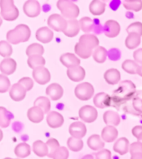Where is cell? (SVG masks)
Instances as JSON below:
<instances>
[{"label":"cell","mask_w":142,"mask_h":159,"mask_svg":"<svg viewBox=\"0 0 142 159\" xmlns=\"http://www.w3.org/2000/svg\"><path fill=\"white\" fill-rule=\"evenodd\" d=\"M3 24V19H2V18L0 17V26H1V25Z\"/></svg>","instance_id":"obj_57"},{"label":"cell","mask_w":142,"mask_h":159,"mask_svg":"<svg viewBox=\"0 0 142 159\" xmlns=\"http://www.w3.org/2000/svg\"><path fill=\"white\" fill-rule=\"evenodd\" d=\"M33 78L39 85H46L51 79V75L49 70L43 66V67H38L33 70Z\"/></svg>","instance_id":"obj_9"},{"label":"cell","mask_w":142,"mask_h":159,"mask_svg":"<svg viewBox=\"0 0 142 159\" xmlns=\"http://www.w3.org/2000/svg\"><path fill=\"white\" fill-rule=\"evenodd\" d=\"M13 115L6 108L0 107V127L6 128L10 125Z\"/></svg>","instance_id":"obj_33"},{"label":"cell","mask_w":142,"mask_h":159,"mask_svg":"<svg viewBox=\"0 0 142 159\" xmlns=\"http://www.w3.org/2000/svg\"><path fill=\"white\" fill-rule=\"evenodd\" d=\"M3 132H2V130L0 129V142L2 141V139H3Z\"/></svg>","instance_id":"obj_56"},{"label":"cell","mask_w":142,"mask_h":159,"mask_svg":"<svg viewBox=\"0 0 142 159\" xmlns=\"http://www.w3.org/2000/svg\"><path fill=\"white\" fill-rule=\"evenodd\" d=\"M88 147L93 151H100L104 149V142L100 135L94 134L90 136L87 140Z\"/></svg>","instance_id":"obj_24"},{"label":"cell","mask_w":142,"mask_h":159,"mask_svg":"<svg viewBox=\"0 0 142 159\" xmlns=\"http://www.w3.org/2000/svg\"><path fill=\"white\" fill-rule=\"evenodd\" d=\"M131 155H135V154H142V143L140 142H135V143H131L130 146V152Z\"/></svg>","instance_id":"obj_48"},{"label":"cell","mask_w":142,"mask_h":159,"mask_svg":"<svg viewBox=\"0 0 142 159\" xmlns=\"http://www.w3.org/2000/svg\"><path fill=\"white\" fill-rule=\"evenodd\" d=\"M26 90L19 83H15L11 86L9 91V96L14 102H21L26 96Z\"/></svg>","instance_id":"obj_20"},{"label":"cell","mask_w":142,"mask_h":159,"mask_svg":"<svg viewBox=\"0 0 142 159\" xmlns=\"http://www.w3.org/2000/svg\"><path fill=\"white\" fill-rule=\"evenodd\" d=\"M36 39L43 44H48L52 41L54 38V32L49 27H41L36 31Z\"/></svg>","instance_id":"obj_17"},{"label":"cell","mask_w":142,"mask_h":159,"mask_svg":"<svg viewBox=\"0 0 142 159\" xmlns=\"http://www.w3.org/2000/svg\"><path fill=\"white\" fill-rule=\"evenodd\" d=\"M136 93V87L131 80L121 81L119 87L113 91L112 102L114 105H122L133 98Z\"/></svg>","instance_id":"obj_1"},{"label":"cell","mask_w":142,"mask_h":159,"mask_svg":"<svg viewBox=\"0 0 142 159\" xmlns=\"http://www.w3.org/2000/svg\"><path fill=\"white\" fill-rule=\"evenodd\" d=\"M141 114H142V113H141Z\"/></svg>","instance_id":"obj_59"},{"label":"cell","mask_w":142,"mask_h":159,"mask_svg":"<svg viewBox=\"0 0 142 159\" xmlns=\"http://www.w3.org/2000/svg\"><path fill=\"white\" fill-rule=\"evenodd\" d=\"M133 58H134V61L137 64H139L140 66H142V48L136 49L135 51H134Z\"/></svg>","instance_id":"obj_52"},{"label":"cell","mask_w":142,"mask_h":159,"mask_svg":"<svg viewBox=\"0 0 142 159\" xmlns=\"http://www.w3.org/2000/svg\"><path fill=\"white\" fill-rule=\"evenodd\" d=\"M18 83L22 85L26 91H29L33 87V80L29 77H23L19 80Z\"/></svg>","instance_id":"obj_47"},{"label":"cell","mask_w":142,"mask_h":159,"mask_svg":"<svg viewBox=\"0 0 142 159\" xmlns=\"http://www.w3.org/2000/svg\"><path fill=\"white\" fill-rule=\"evenodd\" d=\"M79 116L83 121L92 123L98 117V111L95 107L86 105L79 110Z\"/></svg>","instance_id":"obj_7"},{"label":"cell","mask_w":142,"mask_h":159,"mask_svg":"<svg viewBox=\"0 0 142 159\" xmlns=\"http://www.w3.org/2000/svg\"><path fill=\"white\" fill-rule=\"evenodd\" d=\"M67 19H64L62 15L58 14H51L48 19V25L49 29L56 32H63L67 27Z\"/></svg>","instance_id":"obj_6"},{"label":"cell","mask_w":142,"mask_h":159,"mask_svg":"<svg viewBox=\"0 0 142 159\" xmlns=\"http://www.w3.org/2000/svg\"><path fill=\"white\" fill-rule=\"evenodd\" d=\"M132 135L138 142L142 143V126H135L132 128Z\"/></svg>","instance_id":"obj_50"},{"label":"cell","mask_w":142,"mask_h":159,"mask_svg":"<svg viewBox=\"0 0 142 159\" xmlns=\"http://www.w3.org/2000/svg\"><path fill=\"white\" fill-rule=\"evenodd\" d=\"M67 76L70 80L79 82L85 78V70L82 66H78L67 70Z\"/></svg>","instance_id":"obj_14"},{"label":"cell","mask_w":142,"mask_h":159,"mask_svg":"<svg viewBox=\"0 0 142 159\" xmlns=\"http://www.w3.org/2000/svg\"><path fill=\"white\" fill-rule=\"evenodd\" d=\"M69 152L66 147H60L53 157V159H68Z\"/></svg>","instance_id":"obj_46"},{"label":"cell","mask_w":142,"mask_h":159,"mask_svg":"<svg viewBox=\"0 0 142 159\" xmlns=\"http://www.w3.org/2000/svg\"><path fill=\"white\" fill-rule=\"evenodd\" d=\"M46 94L52 101H58L62 98L64 95V89L60 84L52 83L46 88Z\"/></svg>","instance_id":"obj_18"},{"label":"cell","mask_w":142,"mask_h":159,"mask_svg":"<svg viewBox=\"0 0 142 159\" xmlns=\"http://www.w3.org/2000/svg\"><path fill=\"white\" fill-rule=\"evenodd\" d=\"M14 153H15L17 157H19V159L25 158V157L29 156L30 153H31V148L27 143H19L15 147Z\"/></svg>","instance_id":"obj_31"},{"label":"cell","mask_w":142,"mask_h":159,"mask_svg":"<svg viewBox=\"0 0 142 159\" xmlns=\"http://www.w3.org/2000/svg\"><path fill=\"white\" fill-rule=\"evenodd\" d=\"M133 107L135 110L139 113H142V98L140 97H135L133 100Z\"/></svg>","instance_id":"obj_51"},{"label":"cell","mask_w":142,"mask_h":159,"mask_svg":"<svg viewBox=\"0 0 142 159\" xmlns=\"http://www.w3.org/2000/svg\"><path fill=\"white\" fill-rule=\"evenodd\" d=\"M101 137L106 143H113L118 137V130L114 126H104L101 132Z\"/></svg>","instance_id":"obj_22"},{"label":"cell","mask_w":142,"mask_h":159,"mask_svg":"<svg viewBox=\"0 0 142 159\" xmlns=\"http://www.w3.org/2000/svg\"><path fill=\"white\" fill-rule=\"evenodd\" d=\"M12 54H13V48L11 44L4 40L0 41V55L6 59L11 56Z\"/></svg>","instance_id":"obj_43"},{"label":"cell","mask_w":142,"mask_h":159,"mask_svg":"<svg viewBox=\"0 0 142 159\" xmlns=\"http://www.w3.org/2000/svg\"><path fill=\"white\" fill-rule=\"evenodd\" d=\"M67 146L70 151L77 152L82 150L83 147H84V142L82 141V139H78V138L70 137L67 140Z\"/></svg>","instance_id":"obj_38"},{"label":"cell","mask_w":142,"mask_h":159,"mask_svg":"<svg viewBox=\"0 0 142 159\" xmlns=\"http://www.w3.org/2000/svg\"><path fill=\"white\" fill-rule=\"evenodd\" d=\"M74 52L79 58L85 60V59H88V58H90L92 55L93 50L90 49L89 48L85 47V45H83V44L78 42L75 44V46H74Z\"/></svg>","instance_id":"obj_34"},{"label":"cell","mask_w":142,"mask_h":159,"mask_svg":"<svg viewBox=\"0 0 142 159\" xmlns=\"http://www.w3.org/2000/svg\"><path fill=\"white\" fill-rule=\"evenodd\" d=\"M105 8H106L105 3L100 0H93L91 1L89 6L90 12L95 16H99L104 14L105 11Z\"/></svg>","instance_id":"obj_28"},{"label":"cell","mask_w":142,"mask_h":159,"mask_svg":"<svg viewBox=\"0 0 142 159\" xmlns=\"http://www.w3.org/2000/svg\"><path fill=\"white\" fill-rule=\"evenodd\" d=\"M60 62L64 66H65L67 69L75 67L80 65V60L79 58L73 53H65L60 56Z\"/></svg>","instance_id":"obj_15"},{"label":"cell","mask_w":142,"mask_h":159,"mask_svg":"<svg viewBox=\"0 0 142 159\" xmlns=\"http://www.w3.org/2000/svg\"><path fill=\"white\" fill-rule=\"evenodd\" d=\"M79 43L85 45V47H87L90 49H92V50L100 46L99 45L100 41H99V39L97 38V36L95 35V34H85L81 35V37L79 39Z\"/></svg>","instance_id":"obj_16"},{"label":"cell","mask_w":142,"mask_h":159,"mask_svg":"<svg viewBox=\"0 0 142 159\" xmlns=\"http://www.w3.org/2000/svg\"><path fill=\"white\" fill-rule=\"evenodd\" d=\"M75 96L81 101H89L94 96L95 88L90 83L83 82L76 85L74 89Z\"/></svg>","instance_id":"obj_5"},{"label":"cell","mask_w":142,"mask_h":159,"mask_svg":"<svg viewBox=\"0 0 142 159\" xmlns=\"http://www.w3.org/2000/svg\"><path fill=\"white\" fill-rule=\"evenodd\" d=\"M23 10L28 17L35 18L40 14L41 6H40V3L36 0H29V1H26L23 6Z\"/></svg>","instance_id":"obj_8"},{"label":"cell","mask_w":142,"mask_h":159,"mask_svg":"<svg viewBox=\"0 0 142 159\" xmlns=\"http://www.w3.org/2000/svg\"><path fill=\"white\" fill-rule=\"evenodd\" d=\"M33 152L39 157H44L48 156L49 154V149L47 144L41 140L35 141L33 143Z\"/></svg>","instance_id":"obj_29"},{"label":"cell","mask_w":142,"mask_h":159,"mask_svg":"<svg viewBox=\"0 0 142 159\" xmlns=\"http://www.w3.org/2000/svg\"><path fill=\"white\" fill-rule=\"evenodd\" d=\"M139 67V64H137L133 60H126L122 64V69L124 70V71L131 75L137 74Z\"/></svg>","instance_id":"obj_37"},{"label":"cell","mask_w":142,"mask_h":159,"mask_svg":"<svg viewBox=\"0 0 142 159\" xmlns=\"http://www.w3.org/2000/svg\"><path fill=\"white\" fill-rule=\"evenodd\" d=\"M27 116L31 122L39 123L44 120V112L40 107L33 106L28 110Z\"/></svg>","instance_id":"obj_21"},{"label":"cell","mask_w":142,"mask_h":159,"mask_svg":"<svg viewBox=\"0 0 142 159\" xmlns=\"http://www.w3.org/2000/svg\"><path fill=\"white\" fill-rule=\"evenodd\" d=\"M7 40L9 44H18L23 42L29 41L31 36V30L26 25H19L14 30L7 33Z\"/></svg>","instance_id":"obj_2"},{"label":"cell","mask_w":142,"mask_h":159,"mask_svg":"<svg viewBox=\"0 0 142 159\" xmlns=\"http://www.w3.org/2000/svg\"><path fill=\"white\" fill-rule=\"evenodd\" d=\"M69 132L71 135V137L78 139H82L85 137L87 132V127L81 121H75L70 124L69 128Z\"/></svg>","instance_id":"obj_10"},{"label":"cell","mask_w":142,"mask_h":159,"mask_svg":"<svg viewBox=\"0 0 142 159\" xmlns=\"http://www.w3.org/2000/svg\"><path fill=\"white\" fill-rule=\"evenodd\" d=\"M80 30L85 34H89L93 30L94 22L92 19L89 17H84L79 20Z\"/></svg>","instance_id":"obj_41"},{"label":"cell","mask_w":142,"mask_h":159,"mask_svg":"<svg viewBox=\"0 0 142 159\" xmlns=\"http://www.w3.org/2000/svg\"><path fill=\"white\" fill-rule=\"evenodd\" d=\"M11 83L5 75H0V93H5L9 90Z\"/></svg>","instance_id":"obj_44"},{"label":"cell","mask_w":142,"mask_h":159,"mask_svg":"<svg viewBox=\"0 0 142 159\" xmlns=\"http://www.w3.org/2000/svg\"><path fill=\"white\" fill-rule=\"evenodd\" d=\"M82 159H95L93 155H90V154H88V155H85L82 157Z\"/></svg>","instance_id":"obj_54"},{"label":"cell","mask_w":142,"mask_h":159,"mask_svg":"<svg viewBox=\"0 0 142 159\" xmlns=\"http://www.w3.org/2000/svg\"><path fill=\"white\" fill-rule=\"evenodd\" d=\"M47 147L49 149V154L48 157L50 158H53V157L55 154V152L58 151V149L60 148V143L57 139L55 138H49V140L46 142Z\"/></svg>","instance_id":"obj_42"},{"label":"cell","mask_w":142,"mask_h":159,"mask_svg":"<svg viewBox=\"0 0 142 159\" xmlns=\"http://www.w3.org/2000/svg\"><path fill=\"white\" fill-rule=\"evenodd\" d=\"M1 16L7 21H14L19 16V11L14 5L13 0H1L0 1Z\"/></svg>","instance_id":"obj_4"},{"label":"cell","mask_w":142,"mask_h":159,"mask_svg":"<svg viewBox=\"0 0 142 159\" xmlns=\"http://www.w3.org/2000/svg\"><path fill=\"white\" fill-rule=\"evenodd\" d=\"M123 6L127 10L139 12L142 9L141 0H125L123 1Z\"/></svg>","instance_id":"obj_40"},{"label":"cell","mask_w":142,"mask_h":159,"mask_svg":"<svg viewBox=\"0 0 142 159\" xmlns=\"http://www.w3.org/2000/svg\"><path fill=\"white\" fill-rule=\"evenodd\" d=\"M103 120L107 126H116L120 125V116L118 112L114 111H107L103 115Z\"/></svg>","instance_id":"obj_27"},{"label":"cell","mask_w":142,"mask_h":159,"mask_svg":"<svg viewBox=\"0 0 142 159\" xmlns=\"http://www.w3.org/2000/svg\"><path fill=\"white\" fill-rule=\"evenodd\" d=\"M47 124L51 128H59L60 126H63L64 122V116L58 111H49L47 114L46 117Z\"/></svg>","instance_id":"obj_11"},{"label":"cell","mask_w":142,"mask_h":159,"mask_svg":"<svg viewBox=\"0 0 142 159\" xmlns=\"http://www.w3.org/2000/svg\"><path fill=\"white\" fill-rule=\"evenodd\" d=\"M104 34L108 38H115L116 36L120 34V25L117 21L110 19V20L106 21L104 24Z\"/></svg>","instance_id":"obj_13"},{"label":"cell","mask_w":142,"mask_h":159,"mask_svg":"<svg viewBox=\"0 0 142 159\" xmlns=\"http://www.w3.org/2000/svg\"><path fill=\"white\" fill-rule=\"evenodd\" d=\"M3 159H14V158H10V157H6V158H3ZM17 159H19V158H17Z\"/></svg>","instance_id":"obj_58"},{"label":"cell","mask_w":142,"mask_h":159,"mask_svg":"<svg viewBox=\"0 0 142 159\" xmlns=\"http://www.w3.org/2000/svg\"><path fill=\"white\" fill-rule=\"evenodd\" d=\"M104 78L109 85H117L120 81L121 75L117 69H109L104 72Z\"/></svg>","instance_id":"obj_25"},{"label":"cell","mask_w":142,"mask_h":159,"mask_svg":"<svg viewBox=\"0 0 142 159\" xmlns=\"http://www.w3.org/2000/svg\"><path fill=\"white\" fill-rule=\"evenodd\" d=\"M137 74L139 75L140 76L142 77V66H140L139 69H138V71H137Z\"/></svg>","instance_id":"obj_55"},{"label":"cell","mask_w":142,"mask_h":159,"mask_svg":"<svg viewBox=\"0 0 142 159\" xmlns=\"http://www.w3.org/2000/svg\"><path fill=\"white\" fill-rule=\"evenodd\" d=\"M44 53V47L42 44H38V43H33V44H30L26 49V55L29 57L33 56V55H43Z\"/></svg>","instance_id":"obj_39"},{"label":"cell","mask_w":142,"mask_h":159,"mask_svg":"<svg viewBox=\"0 0 142 159\" xmlns=\"http://www.w3.org/2000/svg\"><path fill=\"white\" fill-rule=\"evenodd\" d=\"M130 142L126 137H120L113 146V150L120 155H125L130 152Z\"/></svg>","instance_id":"obj_23"},{"label":"cell","mask_w":142,"mask_h":159,"mask_svg":"<svg viewBox=\"0 0 142 159\" xmlns=\"http://www.w3.org/2000/svg\"><path fill=\"white\" fill-rule=\"evenodd\" d=\"M131 159H142V154H135V155H131Z\"/></svg>","instance_id":"obj_53"},{"label":"cell","mask_w":142,"mask_h":159,"mask_svg":"<svg viewBox=\"0 0 142 159\" xmlns=\"http://www.w3.org/2000/svg\"><path fill=\"white\" fill-rule=\"evenodd\" d=\"M127 33H135L142 36V23L141 22H135L129 25L126 29Z\"/></svg>","instance_id":"obj_45"},{"label":"cell","mask_w":142,"mask_h":159,"mask_svg":"<svg viewBox=\"0 0 142 159\" xmlns=\"http://www.w3.org/2000/svg\"><path fill=\"white\" fill-rule=\"evenodd\" d=\"M80 31V26H79V20L77 19H69L67 21V27L65 30L64 31V35L69 38L76 36Z\"/></svg>","instance_id":"obj_26"},{"label":"cell","mask_w":142,"mask_h":159,"mask_svg":"<svg viewBox=\"0 0 142 159\" xmlns=\"http://www.w3.org/2000/svg\"><path fill=\"white\" fill-rule=\"evenodd\" d=\"M95 159H112L111 152L108 149H102L95 153Z\"/></svg>","instance_id":"obj_49"},{"label":"cell","mask_w":142,"mask_h":159,"mask_svg":"<svg viewBox=\"0 0 142 159\" xmlns=\"http://www.w3.org/2000/svg\"><path fill=\"white\" fill-rule=\"evenodd\" d=\"M141 42V36L135 33L128 34V36L126 39V48L129 49H135V48L139 46Z\"/></svg>","instance_id":"obj_30"},{"label":"cell","mask_w":142,"mask_h":159,"mask_svg":"<svg viewBox=\"0 0 142 159\" xmlns=\"http://www.w3.org/2000/svg\"><path fill=\"white\" fill-rule=\"evenodd\" d=\"M17 69V63L12 58L3 59L0 63V71L5 75L14 74Z\"/></svg>","instance_id":"obj_19"},{"label":"cell","mask_w":142,"mask_h":159,"mask_svg":"<svg viewBox=\"0 0 142 159\" xmlns=\"http://www.w3.org/2000/svg\"><path fill=\"white\" fill-rule=\"evenodd\" d=\"M107 56H108V51L104 47L98 46L93 50L92 57H93L94 61L97 63H104V61H106Z\"/></svg>","instance_id":"obj_32"},{"label":"cell","mask_w":142,"mask_h":159,"mask_svg":"<svg viewBox=\"0 0 142 159\" xmlns=\"http://www.w3.org/2000/svg\"><path fill=\"white\" fill-rule=\"evenodd\" d=\"M57 8L64 19H76L79 14V8L76 3L69 0H60L57 2Z\"/></svg>","instance_id":"obj_3"},{"label":"cell","mask_w":142,"mask_h":159,"mask_svg":"<svg viewBox=\"0 0 142 159\" xmlns=\"http://www.w3.org/2000/svg\"><path fill=\"white\" fill-rule=\"evenodd\" d=\"M93 102L95 107L103 109L111 106L112 98L105 92H100L93 97Z\"/></svg>","instance_id":"obj_12"},{"label":"cell","mask_w":142,"mask_h":159,"mask_svg":"<svg viewBox=\"0 0 142 159\" xmlns=\"http://www.w3.org/2000/svg\"><path fill=\"white\" fill-rule=\"evenodd\" d=\"M33 105L35 107H38L41 108L42 110L44 111V114L48 113L50 111V108H51V103H50V100L48 97L45 96H39L34 101Z\"/></svg>","instance_id":"obj_36"},{"label":"cell","mask_w":142,"mask_h":159,"mask_svg":"<svg viewBox=\"0 0 142 159\" xmlns=\"http://www.w3.org/2000/svg\"><path fill=\"white\" fill-rule=\"evenodd\" d=\"M28 65L29 66V68L35 70L38 67H43L44 66L46 61L42 55H33L29 56L28 59Z\"/></svg>","instance_id":"obj_35"}]
</instances>
